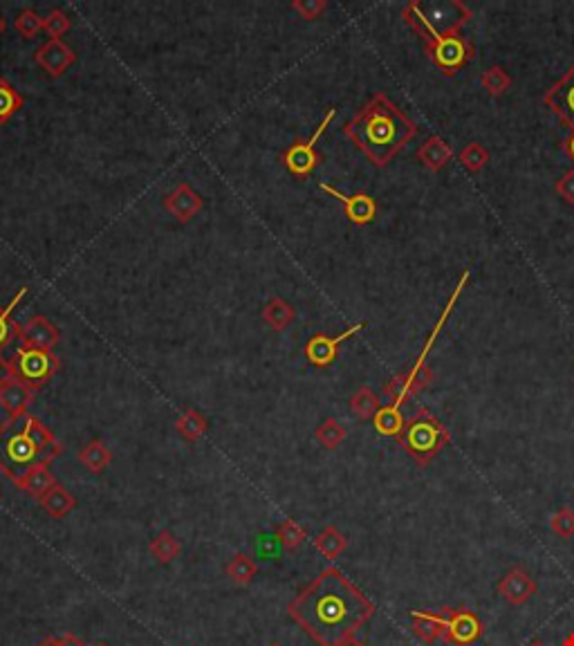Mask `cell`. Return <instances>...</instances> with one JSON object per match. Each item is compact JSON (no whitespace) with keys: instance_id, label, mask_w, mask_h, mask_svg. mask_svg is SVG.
I'll return each mask as SVG.
<instances>
[{"instance_id":"1","label":"cell","mask_w":574,"mask_h":646,"mask_svg":"<svg viewBox=\"0 0 574 646\" xmlns=\"http://www.w3.org/2000/svg\"><path fill=\"white\" fill-rule=\"evenodd\" d=\"M303 633L319 646H344L373 620L375 604L337 568H326L287 606Z\"/></svg>"},{"instance_id":"2","label":"cell","mask_w":574,"mask_h":646,"mask_svg":"<svg viewBox=\"0 0 574 646\" xmlns=\"http://www.w3.org/2000/svg\"><path fill=\"white\" fill-rule=\"evenodd\" d=\"M344 135L375 167L384 168L418 135V124L384 93H375L346 124Z\"/></svg>"},{"instance_id":"3","label":"cell","mask_w":574,"mask_h":646,"mask_svg":"<svg viewBox=\"0 0 574 646\" xmlns=\"http://www.w3.org/2000/svg\"><path fill=\"white\" fill-rule=\"evenodd\" d=\"M61 453V442L32 413L7 418L0 424V471L16 487L34 467L50 465Z\"/></svg>"},{"instance_id":"4","label":"cell","mask_w":574,"mask_h":646,"mask_svg":"<svg viewBox=\"0 0 574 646\" xmlns=\"http://www.w3.org/2000/svg\"><path fill=\"white\" fill-rule=\"evenodd\" d=\"M474 12L460 0H445V3L424 5L419 0H411L402 9V18L411 30L427 41L447 36V34L460 32L471 21Z\"/></svg>"},{"instance_id":"5","label":"cell","mask_w":574,"mask_h":646,"mask_svg":"<svg viewBox=\"0 0 574 646\" xmlns=\"http://www.w3.org/2000/svg\"><path fill=\"white\" fill-rule=\"evenodd\" d=\"M398 442L407 451V456H411L419 467H424L451 442V433L433 416L431 409L419 407L404 424V431Z\"/></svg>"},{"instance_id":"6","label":"cell","mask_w":574,"mask_h":646,"mask_svg":"<svg viewBox=\"0 0 574 646\" xmlns=\"http://www.w3.org/2000/svg\"><path fill=\"white\" fill-rule=\"evenodd\" d=\"M14 370V379L23 382L34 390L43 389L61 368L59 357L55 350H38V348H16L12 359H9Z\"/></svg>"},{"instance_id":"7","label":"cell","mask_w":574,"mask_h":646,"mask_svg":"<svg viewBox=\"0 0 574 646\" xmlns=\"http://www.w3.org/2000/svg\"><path fill=\"white\" fill-rule=\"evenodd\" d=\"M424 50H427L431 64L447 76L456 75L458 70L471 64L476 56L474 43L462 36L460 32L447 34V36L436 38V41H427L424 43Z\"/></svg>"},{"instance_id":"8","label":"cell","mask_w":574,"mask_h":646,"mask_svg":"<svg viewBox=\"0 0 574 646\" xmlns=\"http://www.w3.org/2000/svg\"><path fill=\"white\" fill-rule=\"evenodd\" d=\"M335 117H337V110L330 108L307 142H301V139H298V142H294L292 146L286 148V151L281 153L283 167H286L294 177H301V180H306V177L310 176V173L315 171V168L323 162V156L319 151H317V142H319L321 135L326 133V128L330 126L332 119Z\"/></svg>"},{"instance_id":"9","label":"cell","mask_w":574,"mask_h":646,"mask_svg":"<svg viewBox=\"0 0 574 646\" xmlns=\"http://www.w3.org/2000/svg\"><path fill=\"white\" fill-rule=\"evenodd\" d=\"M445 635L442 640L453 646H471L482 635V621L474 611L445 609Z\"/></svg>"},{"instance_id":"10","label":"cell","mask_w":574,"mask_h":646,"mask_svg":"<svg viewBox=\"0 0 574 646\" xmlns=\"http://www.w3.org/2000/svg\"><path fill=\"white\" fill-rule=\"evenodd\" d=\"M364 328H366V321H359L337 337H327V335H323V332H317L315 337H310V339H307L306 348H303L306 359L310 361L315 368H327V366L335 364V359L339 357L341 344H344L346 339H350V337H355L357 332L364 330Z\"/></svg>"},{"instance_id":"11","label":"cell","mask_w":574,"mask_h":646,"mask_svg":"<svg viewBox=\"0 0 574 646\" xmlns=\"http://www.w3.org/2000/svg\"><path fill=\"white\" fill-rule=\"evenodd\" d=\"M545 106L574 133V66L545 93Z\"/></svg>"},{"instance_id":"12","label":"cell","mask_w":574,"mask_h":646,"mask_svg":"<svg viewBox=\"0 0 574 646\" xmlns=\"http://www.w3.org/2000/svg\"><path fill=\"white\" fill-rule=\"evenodd\" d=\"M18 341L25 348H38V350H55L56 344L61 341L59 328L55 326L47 317L36 315L27 323L18 326Z\"/></svg>"},{"instance_id":"13","label":"cell","mask_w":574,"mask_h":646,"mask_svg":"<svg viewBox=\"0 0 574 646\" xmlns=\"http://www.w3.org/2000/svg\"><path fill=\"white\" fill-rule=\"evenodd\" d=\"M34 61H36V66L41 67L47 76L56 79V76H61L64 72L70 70V66H75L76 55L64 41H47L36 47Z\"/></svg>"},{"instance_id":"14","label":"cell","mask_w":574,"mask_h":646,"mask_svg":"<svg viewBox=\"0 0 574 646\" xmlns=\"http://www.w3.org/2000/svg\"><path fill=\"white\" fill-rule=\"evenodd\" d=\"M321 191H326L327 196L337 197V200L344 205L346 216H348V220L352 225H370L375 218H378V202H375V197H370L368 194H355V196H346L341 194L339 189H335L332 185H327V182H321L319 185Z\"/></svg>"},{"instance_id":"15","label":"cell","mask_w":574,"mask_h":646,"mask_svg":"<svg viewBox=\"0 0 574 646\" xmlns=\"http://www.w3.org/2000/svg\"><path fill=\"white\" fill-rule=\"evenodd\" d=\"M202 207H205L202 196L197 194L193 187L186 185V182H180L171 194L164 197V209H166V214H171L173 218L182 225L191 223V220L200 214Z\"/></svg>"},{"instance_id":"16","label":"cell","mask_w":574,"mask_h":646,"mask_svg":"<svg viewBox=\"0 0 574 646\" xmlns=\"http://www.w3.org/2000/svg\"><path fill=\"white\" fill-rule=\"evenodd\" d=\"M534 592H537V581L532 580V575L525 568H509L503 580L498 581V595L514 606L532 600Z\"/></svg>"},{"instance_id":"17","label":"cell","mask_w":574,"mask_h":646,"mask_svg":"<svg viewBox=\"0 0 574 646\" xmlns=\"http://www.w3.org/2000/svg\"><path fill=\"white\" fill-rule=\"evenodd\" d=\"M36 399V390L25 387L18 379H12L7 387L0 389V407L5 409L7 418H18L23 413H27V409L32 407Z\"/></svg>"},{"instance_id":"18","label":"cell","mask_w":574,"mask_h":646,"mask_svg":"<svg viewBox=\"0 0 574 646\" xmlns=\"http://www.w3.org/2000/svg\"><path fill=\"white\" fill-rule=\"evenodd\" d=\"M418 160L428 168V171L438 173L453 160V148L451 144H447L440 135H431L422 146L418 148Z\"/></svg>"},{"instance_id":"19","label":"cell","mask_w":574,"mask_h":646,"mask_svg":"<svg viewBox=\"0 0 574 646\" xmlns=\"http://www.w3.org/2000/svg\"><path fill=\"white\" fill-rule=\"evenodd\" d=\"M411 624H413V633L427 644L436 642V640H442V635H445V615H442V611L440 613H431V611H411Z\"/></svg>"},{"instance_id":"20","label":"cell","mask_w":574,"mask_h":646,"mask_svg":"<svg viewBox=\"0 0 574 646\" xmlns=\"http://www.w3.org/2000/svg\"><path fill=\"white\" fill-rule=\"evenodd\" d=\"M38 500H41V508L45 510L52 519H64L76 508V499L65 490L64 485H55L45 496H43V499Z\"/></svg>"},{"instance_id":"21","label":"cell","mask_w":574,"mask_h":646,"mask_svg":"<svg viewBox=\"0 0 574 646\" xmlns=\"http://www.w3.org/2000/svg\"><path fill=\"white\" fill-rule=\"evenodd\" d=\"M294 317H297V310L292 308V303H287L286 298H281V297L269 298L263 308L265 323H267V326L277 332L286 330L289 323L294 321Z\"/></svg>"},{"instance_id":"22","label":"cell","mask_w":574,"mask_h":646,"mask_svg":"<svg viewBox=\"0 0 574 646\" xmlns=\"http://www.w3.org/2000/svg\"><path fill=\"white\" fill-rule=\"evenodd\" d=\"M373 424H375V431L382 433V436H386V438H399V436H402L404 424H407V420H404L402 407H393V404H386V407L379 409L378 416L373 418Z\"/></svg>"},{"instance_id":"23","label":"cell","mask_w":574,"mask_h":646,"mask_svg":"<svg viewBox=\"0 0 574 646\" xmlns=\"http://www.w3.org/2000/svg\"><path fill=\"white\" fill-rule=\"evenodd\" d=\"M315 548L319 550L323 557L335 561V559L341 557L344 550L348 548V539H346V534H341L335 525H326L315 537Z\"/></svg>"},{"instance_id":"24","label":"cell","mask_w":574,"mask_h":646,"mask_svg":"<svg viewBox=\"0 0 574 646\" xmlns=\"http://www.w3.org/2000/svg\"><path fill=\"white\" fill-rule=\"evenodd\" d=\"M25 294H27V288H21V290L14 294L9 306H0V350L7 348L14 339H18V326H21V323L12 321V315Z\"/></svg>"},{"instance_id":"25","label":"cell","mask_w":574,"mask_h":646,"mask_svg":"<svg viewBox=\"0 0 574 646\" xmlns=\"http://www.w3.org/2000/svg\"><path fill=\"white\" fill-rule=\"evenodd\" d=\"M76 458H79L81 465L88 471H93V474H101V471H104L106 467H110V462H113V453L108 451V447L101 440H90L84 449L76 453Z\"/></svg>"},{"instance_id":"26","label":"cell","mask_w":574,"mask_h":646,"mask_svg":"<svg viewBox=\"0 0 574 646\" xmlns=\"http://www.w3.org/2000/svg\"><path fill=\"white\" fill-rule=\"evenodd\" d=\"M379 398L370 387H359L350 398V411L357 420H373L379 411Z\"/></svg>"},{"instance_id":"27","label":"cell","mask_w":574,"mask_h":646,"mask_svg":"<svg viewBox=\"0 0 574 646\" xmlns=\"http://www.w3.org/2000/svg\"><path fill=\"white\" fill-rule=\"evenodd\" d=\"M55 485L56 480L55 476H52V471L47 469V465H36L30 474L23 479V483L18 490L27 491V494H32L34 499H43V496H45Z\"/></svg>"},{"instance_id":"28","label":"cell","mask_w":574,"mask_h":646,"mask_svg":"<svg viewBox=\"0 0 574 646\" xmlns=\"http://www.w3.org/2000/svg\"><path fill=\"white\" fill-rule=\"evenodd\" d=\"M206 427H209V422H206L205 416H202L200 411H196V409H186L176 420V431L180 433L186 442L200 440L206 433Z\"/></svg>"},{"instance_id":"29","label":"cell","mask_w":574,"mask_h":646,"mask_svg":"<svg viewBox=\"0 0 574 646\" xmlns=\"http://www.w3.org/2000/svg\"><path fill=\"white\" fill-rule=\"evenodd\" d=\"M23 106H25V97L5 76H0V126H5Z\"/></svg>"},{"instance_id":"30","label":"cell","mask_w":574,"mask_h":646,"mask_svg":"<svg viewBox=\"0 0 574 646\" xmlns=\"http://www.w3.org/2000/svg\"><path fill=\"white\" fill-rule=\"evenodd\" d=\"M256 572H258V568H256L254 559L243 552L234 554V559L227 563V575L231 577V581L238 583V586H247V583H252Z\"/></svg>"},{"instance_id":"31","label":"cell","mask_w":574,"mask_h":646,"mask_svg":"<svg viewBox=\"0 0 574 646\" xmlns=\"http://www.w3.org/2000/svg\"><path fill=\"white\" fill-rule=\"evenodd\" d=\"M180 552H182L180 541H177L171 532H166V530H162V532L151 541V554L160 563L176 561V559L180 557Z\"/></svg>"},{"instance_id":"32","label":"cell","mask_w":574,"mask_h":646,"mask_svg":"<svg viewBox=\"0 0 574 646\" xmlns=\"http://www.w3.org/2000/svg\"><path fill=\"white\" fill-rule=\"evenodd\" d=\"M480 84L491 97H498V95H505L511 88V76L505 67L500 66H491L487 67L485 75L480 76Z\"/></svg>"},{"instance_id":"33","label":"cell","mask_w":574,"mask_h":646,"mask_svg":"<svg viewBox=\"0 0 574 646\" xmlns=\"http://www.w3.org/2000/svg\"><path fill=\"white\" fill-rule=\"evenodd\" d=\"M458 162H460V167L465 168V171L478 173L487 167V162H489V151H487L480 142H471L462 148L460 156H458Z\"/></svg>"},{"instance_id":"34","label":"cell","mask_w":574,"mask_h":646,"mask_svg":"<svg viewBox=\"0 0 574 646\" xmlns=\"http://www.w3.org/2000/svg\"><path fill=\"white\" fill-rule=\"evenodd\" d=\"M346 436H348V431H346V427L337 420V418H327V420H323L319 429H317V440H319L326 449H337V447L346 440Z\"/></svg>"},{"instance_id":"35","label":"cell","mask_w":574,"mask_h":646,"mask_svg":"<svg viewBox=\"0 0 574 646\" xmlns=\"http://www.w3.org/2000/svg\"><path fill=\"white\" fill-rule=\"evenodd\" d=\"M277 539L286 550H297L303 546V541L307 539V532L303 525H298L294 519H286L277 530Z\"/></svg>"},{"instance_id":"36","label":"cell","mask_w":574,"mask_h":646,"mask_svg":"<svg viewBox=\"0 0 574 646\" xmlns=\"http://www.w3.org/2000/svg\"><path fill=\"white\" fill-rule=\"evenodd\" d=\"M14 30L21 34L23 38H34L38 32L43 30L41 14H38L36 9H32V7L23 9V12L18 14L16 18H14Z\"/></svg>"},{"instance_id":"37","label":"cell","mask_w":574,"mask_h":646,"mask_svg":"<svg viewBox=\"0 0 574 646\" xmlns=\"http://www.w3.org/2000/svg\"><path fill=\"white\" fill-rule=\"evenodd\" d=\"M72 27V18L67 16L64 9H52L45 18H43V30H45L50 41H61V36Z\"/></svg>"},{"instance_id":"38","label":"cell","mask_w":574,"mask_h":646,"mask_svg":"<svg viewBox=\"0 0 574 646\" xmlns=\"http://www.w3.org/2000/svg\"><path fill=\"white\" fill-rule=\"evenodd\" d=\"M549 528L554 534L561 539L574 537V512L570 508H561L552 519H549Z\"/></svg>"},{"instance_id":"39","label":"cell","mask_w":574,"mask_h":646,"mask_svg":"<svg viewBox=\"0 0 574 646\" xmlns=\"http://www.w3.org/2000/svg\"><path fill=\"white\" fill-rule=\"evenodd\" d=\"M292 9L303 21H317L327 9V3L326 0H294Z\"/></svg>"},{"instance_id":"40","label":"cell","mask_w":574,"mask_h":646,"mask_svg":"<svg viewBox=\"0 0 574 646\" xmlns=\"http://www.w3.org/2000/svg\"><path fill=\"white\" fill-rule=\"evenodd\" d=\"M554 189H557V194L561 196L563 200L574 205V168H572V171L563 173V176L559 177L557 185H554Z\"/></svg>"},{"instance_id":"41","label":"cell","mask_w":574,"mask_h":646,"mask_svg":"<svg viewBox=\"0 0 574 646\" xmlns=\"http://www.w3.org/2000/svg\"><path fill=\"white\" fill-rule=\"evenodd\" d=\"M14 379V370H12V364H9L7 359H5L3 355H0V389L3 387H7L9 382Z\"/></svg>"},{"instance_id":"42","label":"cell","mask_w":574,"mask_h":646,"mask_svg":"<svg viewBox=\"0 0 574 646\" xmlns=\"http://www.w3.org/2000/svg\"><path fill=\"white\" fill-rule=\"evenodd\" d=\"M561 148H563V151H566V156H568V157H570V160L574 162V133L570 135V137H566V139H563Z\"/></svg>"},{"instance_id":"43","label":"cell","mask_w":574,"mask_h":646,"mask_svg":"<svg viewBox=\"0 0 574 646\" xmlns=\"http://www.w3.org/2000/svg\"><path fill=\"white\" fill-rule=\"evenodd\" d=\"M38 646H67V642H65V635H64V638H52V640H45V642H41Z\"/></svg>"},{"instance_id":"44","label":"cell","mask_w":574,"mask_h":646,"mask_svg":"<svg viewBox=\"0 0 574 646\" xmlns=\"http://www.w3.org/2000/svg\"><path fill=\"white\" fill-rule=\"evenodd\" d=\"M65 642H67V646H86L79 638H76V635H72V633L65 635Z\"/></svg>"},{"instance_id":"45","label":"cell","mask_w":574,"mask_h":646,"mask_svg":"<svg viewBox=\"0 0 574 646\" xmlns=\"http://www.w3.org/2000/svg\"><path fill=\"white\" fill-rule=\"evenodd\" d=\"M563 646H574V633H570L566 638V642H563Z\"/></svg>"},{"instance_id":"46","label":"cell","mask_w":574,"mask_h":646,"mask_svg":"<svg viewBox=\"0 0 574 646\" xmlns=\"http://www.w3.org/2000/svg\"><path fill=\"white\" fill-rule=\"evenodd\" d=\"M529 646H545V642H543V640H534V642L529 644Z\"/></svg>"},{"instance_id":"47","label":"cell","mask_w":574,"mask_h":646,"mask_svg":"<svg viewBox=\"0 0 574 646\" xmlns=\"http://www.w3.org/2000/svg\"><path fill=\"white\" fill-rule=\"evenodd\" d=\"M344 646H364V644H359V642H355V640H352V642H348V644H344Z\"/></svg>"},{"instance_id":"48","label":"cell","mask_w":574,"mask_h":646,"mask_svg":"<svg viewBox=\"0 0 574 646\" xmlns=\"http://www.w3.org/2000/svg\"><path fill=\"white\" fill-rule=\"evenodd\" d=\"M5 30V23H3V18H0V32Z\"/></svg>"},{"instance_id":"49","label":"cell","mask_w":574,"mask_h":646,"mask_svg":"<svg viewBox=\"0 0 574 646\" xmlns=\"http://www.w3.org/2000/svg\"><path fill=\"white\" fill-rule=\"evenodd\" d=\"M269 646H283V644H278V642H274V644H269Z\"/></svg>"},{"instance_id":"50","label":"cell","mask_w":574,"mask_h":646,"mask_svg":"<svg viewBox=\"0 0 574 646\" xmlns=\"http://www.w3.org/2000/svg\"><path fill=\"white\" fill-rule=\"evenodd\" d=\"M96 646H108V644H96Z\"/></svg>"},{"instance_id":"51","label":"cell","mask_w":574,"mask_h":646,"mask_svg":"<svg viewBox=\"0 0 574 646\" xmlns=\"http://www.w3.org/2000/svg\"><path fill=\"white\" fill-rule=\"evenodd\" d=\"M0 500H3V494H0Z\"/></svg>"}]
</instances>
